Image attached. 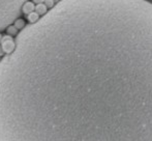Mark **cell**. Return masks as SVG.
Returning a JSON list of instances; mask_svg holds the SVG:
<instances>
[{"label": "cell", "mask_w": 152, "mask_h": 141, "mask_svg": "<svg viewBox=\"0 0 152 141\" xmlns=\"http://www.w3.org/2000/svg\"><path fill=\"white\" fill-rule=\"evenodd\" d=\"M1 48L5 54H10L15 49V40L12 38V35H7L1 37Z\"/></svg>", "instance_id": "cell-3"}, {"label": "cell", "mask_w": 152, "mask_h": 141, "mask_svg": "<svg viewBox=\"0 0 152 141\" xmlns=\"http://www.w3.org/2000/svg\"><path fill=\"white\" fill-rule=\"evenodd\" d=\"M6 32L10 35H16L17 33H18V29H17L14 25H8V26L6 27Z\"/></svg>", "instance_id": "cell-8"}, {"label": "cell", "mask_w": 152, "mask_h": 141, "mask_svg": "<svg viewBox=\"0 0 152 141\" xmlns=\"http://www.w3.org/2000/svg\"><path fill=\"white\" fill-rule=\"evenodd\" d=\"M55 1V3H57V2H59V0H54Z\"/></svg>", "instance_id": "cell-13"}, {"label": "cell", "mask_w": 152, "mask_h": 141, "mask_svg": "<svg viewBox=\"0 0 152 141\" xmlns=\"http://www.w3.org/2000/svg\"><path fill=\"white\" fill-rule=\"evenodd\" d=\"M38 19H39V15H38L37 12H35V10H33V12H31L30 14L27 15V20H28L30 23L36 22Z\"/></svg>", "instance_id": "cell-6"}, {"label": "cell", "mask_w": 152, "mask_h": 141, "mask_svg": "<svg viewBox=\"0 0 152 141\" xmlns=\"http://www.w3.org/2000/svg\"><path fill=\"white\" fill-rule=\"evenodd\" d=\"M34 10H35L39 16H42V15H45L47 12H48V7H47V6L45 5L44 2H42V3H38L37 5L34 7Z\"/></svg>", "instance_id": "cell-5"}, {"label": "cell", "mask_w": 152, "mask_h": 141, "mask_svg": "<svg viewBox=\"0 0 152 141\" xmlns=\"http://www.w3.org/2000/svg\"><path fill=\"white\" fill-rule=\"evenodd\" d=\"M152 141V3L59 0L0 60V141Z\"/></svg>", "instance_id": "cell-1"}, {"label": "cell", "mask_w": 152, "mask_h": 141, "mask_svg": "<svg viewBox=\"0 0 152 141\" xmlns=\"http://www.w3.org/2000/svg\"><path fill=\"white\" fill-rule=\"evenodd\" d=\"M32 2H33V3L38 4V3H42V2H44V0H32Z\"/></svg>", "instance_id": "cell-10"}, {"label": "cell", "mask_w": 152, "mask_h": 141, "mask_svg": "<svg viewBox=\"0 0 152 141\" xmlns=\"http://www.w3.org/2000/svg\"><path fill=\"white\" fill-rule=\"evenodd\" d=\"M3 55H4V51L2 50L1 46H0V57H3Z\"/></svg>", "instance_id": "cell-11"}, {"label": "cell", "mask_w": 152, "mask_h": 141, "mask_svg": "<svg viewBox=\"0 0 152 141\" xmlns=\"http://www.w3.org/2000/svg\"><path fill=\"white\" fill-rule=\"evenodd\" d=\"M34 7H35V6H34V3L33 2H31V1H28V0H27L26 2H25L24 4H23L22 5V8H21V10H22L23 12H24V14H30L31 12H33L34 10Z\"/></svg>", "instance_id": "cell-4"}, {"label": "cell", "mask_w": 152, "mask_h": 141, "mask_svg": "<svg viewBox=\"0 0 152 141\" xmlns=\"http://www.w3.org/2000/svg\"><path fill=\"white\" fill-rule=\"evenodd\" d=\"M1 37L2 36H1V33H0V44H1Z\"/></svg>", "instance_id": "cell-12"}, {"label": "cell", "mask_w": 152, "mask_h": 141, "mask_svg": "<svg viewBox=\"0 0 152 141\" xmlns=\"http://www.w3.org/2000/svg\"><path fill=\"white\" fill-rule=\"evenodd\" d=\"M14 26L16 27L18 30H22V29L25 27V21L22 20V19L17 18L16 20L14 21Z\"/></svg>", "instance_id": "cell-7"}, {"label": "cell", "mask_w": 152, "mask_h": 141, "mask_svg": "<svg viewBox=\"0 0 152 141\" xmlns=\"http://www.w3.org/2000/svg\"><path fill=\"white\" fill-rule=\"evenodd\" d=\"M27 0H0V30L5 29L19 17Z\"/></svg>", "instance_id": "cell-2"}, {"label": "cell", "mask_w": 152, "mask_h": 141, "mask_svg": "<svg viewBox=\"0 0 152 141\" xmlns=\"http://www.w3.org/2000/svg\"><path fill=\"white\" fill-rule=\"evenodd\" d=\"M44 3H45V5H46L48 8H52L53 6L56 4L54 0H44Z\"/></svg>", "instance_id": "cell-9"}]
</instances>
